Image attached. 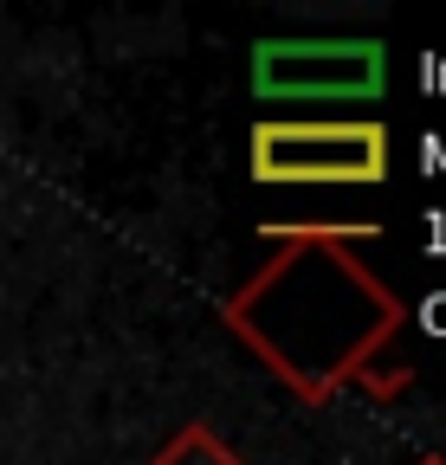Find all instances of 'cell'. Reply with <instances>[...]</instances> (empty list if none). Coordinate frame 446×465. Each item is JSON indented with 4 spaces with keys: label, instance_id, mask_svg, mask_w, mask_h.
Masks as SVG:
<instances>
[{
    "label": "cell",
    "instance_id": "cell-2",
    "mask_svg": "<svg viewBox=\"0 0 446 465\" xmlns=\"http://www.w3.org/2000/svg\"><path fill=\"white\" fill-rule=\"evenodd\" d=\"M259 182H375L388 136L375 124H272L253 136Z\"/></svg>",
    "mask_w": 446,
    "mask_h": 465
},
{
    "label": "cell",
    "instance_id": "cell-1",
    "mask_svg": "<svg viewBox=\"0 0 446 465\" xmlns=\"http://www.w3.org/2000/svg\"><path fill=\"white\" fill-rule=\"evenodd\" d=\"M253 84L278 104H362L382 97L375 39H265L253 52Z\"/></svg>",
    "mask_w": 446,
    "mask_h": 465
}]
</instances>
